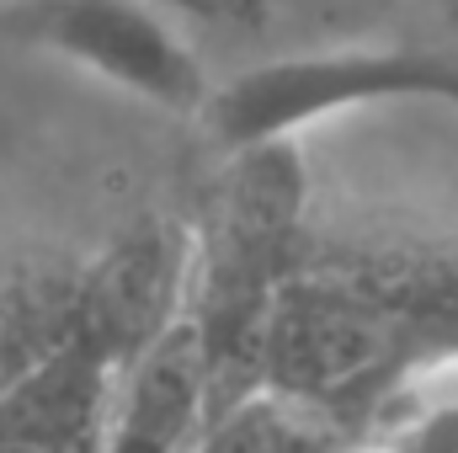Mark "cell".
I'll return each mask as SVG.
<instances>
[{
  "label": "cell",
  "instance_id": "obj_1",
  "mask_svg": "<svg viewBox=\"0 0 458 453\" xmlns=\"http://www.w3.org/2000/svg\"><path fill=\"white\" fill-rule=\"evenodd\" d=\"M373 107L458 113V59L411 43H326L214 81L198 123L229 155L277 150Z\"/></svg>",
  "mask_w": 458,
  "mask_h": 453
},
{
  "label": "cell",
  "instance_id": "obj_5",
  "mask_svg": "<svg viewBox=\"0 0 458 453\" xmlns=\"http://www.w3.org/2000/svg\"><path fill=\"white\" fill-rule=\"evenodd\" d=\"M437 5H443V11H448V16L458 21V0H437Z\"/></svg>",
  "mask_w": 458,
  "mask_h": 453
},
{
  "label": "cell",
  "instance_id": "obj_6",
  "mask_svg": "<svg viewBox=\"0 0 458 453\" xmlns=\"http://www.w3.org/2000/svg\"><path fill=\"white\" fill-rule=\"evenodd\" d=\"M0 5H11V0H0Z\"/></svg>",
  "mask_w": 458,
  "mask_h": 453
},
{
  "label": "cell",
  "instance_id": "obj_4",
  "mask_svg": "<svg viewBox=\"0 0 458 453\" xmlns=\"http://www.w3.org/2000/svg\"><path fill=\"white\" fill-rule=\"evenodd\" d=\"M394 416H400V427L432 422V416H458V357H443V363L421 368L411 384H400L394 389Z\"/></svg>",
  "mask_w": 458,
  "mask_h": 453
},
{
  "label": "cell",
  "instance_id": "obj_2",
  "mask_svg": "<svg viewBox=\"0 0 458 453\" xmlns=\"http://www.w3.org/2000/svg\"><path fill=\"white\" fill-rule=\"evenodd\" d=\"M0 43L176 117H198L214 91L198 38L160 0H11L0 5Z\"/></svg>",
  "mask_w": 458,
  "mask_h": 453
},
{
  "label": "cell",
  "instance_id": "obj_3",
  "mask_svg": "<svg viewBox=\"0 0 458 453\" xmlns=\"http://www.w3.org/2000/svg\"><path fill=\"white\" fill-rule=\"evenodd\" d=\"M187 32L208 27V32H225V38H245V32H261L277 11V0H160Z\"/></svg>",
  "mask_w": 458,
  "mask_h": 453
}]
</instances>
